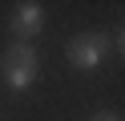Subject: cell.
<instances>
[{
    "label": "cell",
    "instance_id": "cell-1",
    "mask_svg": "<svg viewBox=\"0 0 125 121\" xmlns=\"http://www.w3.org/2000/svg\"><path fill=\"white\" fill-rule=\"evenodd\" d=\"M36 77H41V56H36V48L12 40V44L4 48V56H0V81H4V89L24 93V89L36 85Z\"/></svg>",
    "mask_w": 125,
    "mask_h": 121
},
{
    "label": "cell",
    "instance_id": "cell-2",
    "mask_svg": "<svg viewBox=\"0 0 125 121\" xmlns=\"http://www.w3.org/2000/svg\"><path fill=\"white\" fill-rule=\"evenodd\" d=\"M109 48H113V44H109V36H105V32L89 28V32H77V36L69 40L65 56H69V65H73V69L89 73V69H101V65H105Z\"/></svg>",
    "mask_w": 125,
    "mask_h": 121
},
{
    "label": "cell",
    "instance_id": "cell-3",
    "mask_svg": "<svg viewBox=\"0 0 125 121\" xmlns=\"http://www.w3.org/2000/svg\"><path fill=\"white\" fill-rule=\"evenodd\" d=\"M44 28V4H36V0H20L16 12L8 16V32L16 44H28V40H36Z\"/></svg>",
    "mask_w": 125,
    "mask_h": 121
},
{
    "label": "cell",
    "instance_id": "cell-4",
    "mask_svg": "<svg viewBox=\"0 0 125 121\" xmlns=\"http://www.w3.org/2000/svg\"><path fill=\"white\" fill-rule=\"evenodd\" d=\"M89 121H121V117H117V113H109V109H105V113H93Z\"/></svg>",
    "mask_w": 125,
    "mask_h": 121
}]
</instances>
